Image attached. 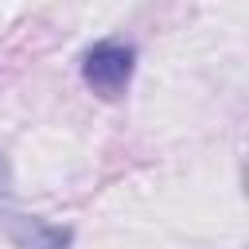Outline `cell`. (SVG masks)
<instances>
[{"mask_svg": "<svg viewBox=\"0 0 249 249\" xmlns=\"http://www.w3.org/2000/svg\"><path fill=\"white\" fill-rule=\"evenodd\" d=\"M132 66H136V51L128 43H121V39H101L82 54V78L105 101H117L128 89Z\"/></svg>", "mask_w": 249, "mask_h": 249, "instance_id": "cell-1", "label": "cell"}, {"mask_svg": "<svg viewBox=\"0 0 249 249\" xmlns=\"http://www.w3.org/2000/svg\"><path fill=\"white\" fill-rule=\"evenodd\" d=\"M8 187H12V167H8V160H4V152H0V206H4V198H8Z\"/></svg>", "mask_w": 249, "mask_h": 249, "instance_id": "cell-2", "label": "cell"}]
</instances>
